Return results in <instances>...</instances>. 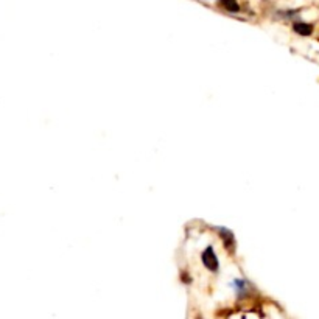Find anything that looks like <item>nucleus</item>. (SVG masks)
Instances as JSON below:
<instances>
[{"label": "nucleus", "instance_id": "f03ea898", "mask_svg": "<svg viewBox=\"0 0 319 319\" xmlns=\"http://www.w3.org/2000/svg\"><path fill=\"white\" fill-rule=\"evenodd\" d=\"M223 5H225L226 10L229 11H237L238 10V5H237V0H221Z\"/></svg>", "mask_w": 319, "mask_h": 319}, {"label": "nucleus", "instance_id": "7ed1b4c3", "mask_svg": "<svg viewBox=\"0 0 319 319\" xmlns=\"http://www.w3.org/2000/svg\"><path fill=\"white\" fill-rule=\"evenodd\" d=\"M296 31H300V35H308L311 31V27L299 24V25H296Z\"/></svg>", "mask_w": 319, "mask_h": 319}, {"label": "nucleus", "instance_id": "f257e3e1", "mask_svg": "<svg viewBox=\"0 0 319 319\" xmlns=\"http://www.w3.org/2000/svg\"><path fill=\"white\" fill-rule=\"evenodd\" d=\"M202 262H204V265H205L207 268L212 269V271L218 269V260H217V257H215V254H214V249H212V248H207V249L204 251V254H202Z\"/></svg>", "mask_w": 319, "mask_h": 319}]
</instances>
